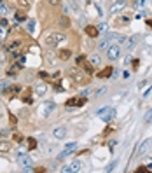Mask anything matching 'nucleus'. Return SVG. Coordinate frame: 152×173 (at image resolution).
<instances>
[{
	"label": "nucleus",
	"mask_w": 152,
	"mask_h": 173,
	"mask_svg": "<svg viewBox=\"0 0 152 173\" xmlns=\"http://www.w3.org/2000/svg\"><path fill=\"white\" fill-rule=\"evenodd\" d=\"M67 133H68L67 126H58V128L53 130V136H54L56 140H63V138H67Z\"/></svg>",
	"instance_id": "obj_8"
},
{
	"label": "nucleus",
	"mask_w": 152,
	"mask_h": 173,
	"mask_svg": "<svg viewBox=\"0 0 152 173\" xmlns=\"http://www.w3.org/2000/svg\"><path fill=\"white\" fill-rule=\"evenodd\" d=\"M16 18H18V19H21V21H23V19H26V16H25V14H16Z\"/></svg>",
	"instance_id": "obj_36"
},
{
	"label": "nucleus",
	"mask_w": 152,
	"mask_h": 173,
	"mask_svg": "<svg viewBox=\"0 0 152 173\" xmlns=\"http://www.w3.org/2000/svg\"><path fill=\"white\" fill-rule=\"evenodd\" d=\"M35 147H37V140H35V138H28V149L33 151Z\"/></svg>",
	"instance_id": "obj_21"
},
{
	"label": "nucleus",
	"mask_w": 152,
	"mask_h": 173,
	"mask_svg": "<svg viewBox=\"0 0 152 173\" xmlns=\"http://www.w3.org/2000/svg\"><path fill=\"white\" fill-rule=\"evenodd\" d=\"M96 117L101 119L103 122H110L115 117V109L110 107V105H107V107H103V109H100V110L96 112Z\"/></svg>",
	"instance_id": "obj_1"
},
{
	"label": "nucleus",
	"mask_w": 152,
	"mask_h": 173,
	"mask_svg": "<svg viewBox=\"0 0 152 173\" xmlns=\"http://www.w3.org/2000/svg\"><path fill=\"white\" fill-rule=\"evenodd\" d=\"M115 168V161L114 163H110V166H109V168H107V172H112V170H114Z\"/></svg>",
	"instance_id": "obj_34"
},
{
	"label": "nucleus",
	"mask_w": 152,
	"mask_h": 173,
	"mask_svg": "<svg viewBox=\"0 0 152 173\" xmlns=\"http://www.w3.org/2000/svg\"><path fill=\"white\" fill-rule=\"evenodd\" d=\"M147 25H149V26L152 28V19H149V21H147Z\"/></svg>",
	"instance_id": "obj_37"
},
{
	"label": "nucleus",
	"mask_w": 152,
	"mask_h": 173,
	"mask_svg": "<svg viewBox=\"0 0 152 173\" xmlns=\"http://www.w3.org/2000/svg\"><path fill=\"white\" fill-rule=\"evenodd\" d=\"M65 149H67L68 152H74V151L77 149V143H75V142H72V143H67V147H65Z\"/></svg>",
	"instance_id": "obj_25"
},
{
	"label": "nucleus",
	"mask_w": 152,
	"mask_h": 173,
	"mask_svg": "<svg viewBox=\"0 0 152 173\" xmlns=\"http://www.w3.org/2000/svg\"><path fill=\"white\" fill-rule=\"evenodd\" d=\"M112 74H114V68H112V67H107V68H103L101 72H98L96 77H98V79H107V77H110Z\"/></svg>",
	"instance_id": "obj_12"
},
{
	"label": "nucleus",
	"mask_w": 152,
	"mask_h": 173,
	"mask_svg": "<svg viewBox=\"0 0 152 173\" xmlns=\"http://www.w3.org/2000/svg\"><path fill=\"white\" fill-rule=\"evenodd\" d=\"M121 7H124V5H121V4H115V5H112V7H110V11H109V12H112V14H114V12H117V11L121 9Z\"/></svg>",
	"instance_id": "obj_27"
},
{
	"label": "nucleus",
	"mask_w": 152,
	"mask_h": 173,
	"mask_svg": "<svg viewBox=\"0 0 152 173\" xmlns=\"http://www.w3.org/2000/svg\"><path fill=\"white\" fill-rule=\"evenodd\" d=\"M65 33H61V32H54V33H51L49 37L46 38V46L47 47H56L58 44H61L63 40H65Z\"/></svg>",
	"instance_id": "obj_2"
},
{
	"label": "nucleus",
	"mask_w": 152,
	"mask_h": 173,
	"mask_svg": "<svg viewBox=\"0 0 152 173\" xmlns=\"http://www.w3.org/2000/svg\"><path fill=\"white\" fill-rule=\"evenodd\" d=\"M79 170H80V161H74V163H70V164L61 168L63 173H72V172H79Z\"/></svg>",
	"instance_id": "obj_9"
},
{
	"label": "nucleus",
	"mask_w": 152,
	"mask_h": 173,
	"mask_svg": "<svg viewBox=\"0 0 152 173\" xmlns=\"http://www.w3.org/2000/svg\"><path fill=\"white\" fill-rule=\"evenodd\" d=\"M28 32H33V21H28Z\"/></svg>",
	"instance_id": "obj_33"
},
{
	"label": "nucleus",
	"mask_w": 152,
	"mask_h": 173,
	"mask_svg": "<svg viewBox=\"0 0 152 173\" xmlns=\"http://www.w3.org/2000/svg\"><path fill=\"white\" fill-rule=\"evenodd\" d=\"M107 58H109L110 61H117V59L121 58V47H119V46H109V49H107Z\"/></svg>",
	"instance_id": "obj_4"
},
{
	"label": "nucleus",
	"mask_w": 152,
	"mask_h": 173,
	"mask_svg": "<svg viewBox=\"0 0 152 173\" xmlns=\"http://www.w3.org/2000/svg\"><path fill=\"white\" fill-rule=\"evenodd\" d=\"M47 2H49L51 5H58V4H59V0H47Z\"/></svg>",
	"instance_id": "obj_35"
},
{
	"label": "nucleus",
	"mask_w": 152,
	"mask_h": 173,
	"mask_svg": "<svg viewBox=\"0 0 152 173\" xmlns=\"http://www.w3.org/2000/svg\"><path fill=\"white\" fill-rule=\"evenodd\" d=\"M0 115H2V107H0Z\"/></svg>",
	"instance_id": "obj_38"
},
{
	"label": "nucleus",
	"mask_w": 152,
	"mask_h": 173,
	"mask_svg": "<svg viewBox=\"0 0 152 173\" xmlns=\"http://www.w3.org/2000/svg\"><path fill=\"white\" fill-rule=\"evenodd\" d=\"M128 23H130V18H124V16L115 21V25H128Z\"/></svg>",
	"instance_id": "obj_26"
},
{
	"label": "nucleus",
	"mask_w": 152,
	"mask_h": 173,
	"mask_svg": "<svg viewBox=\"0 0 152 173\" xmlns=\"http://www.w3.org/2000/svg\"><path fill=\"white\" fill-rule=\"evenodd\" d=\"M59 26H61V28H68V26H70V21H68L67 16H61V18H59Z\"/></svg>",
	"instance_id": "obj_19"
},
{
	"label": "nucleus",
	"mask_w": 152,
	"mask_h": 173,
	"mask_svg": "<svg viewBox=\"0 0 152 173\" xmlns=\"http://www.w3.org/2000/svg\"><path fill=\"white\" fill-rule=\"evenodd\" d=\"M68 154H72V152H68V151H67V149H65V151H63V152L59 154V156H58V159H63V157H67V156H68Z\"/></svg>",
	"instance_id": "obj_29"
},
{
	"label": "nucleus",
	"mask_w": 152,
	"mask_h": 173,
	"mask_svg": "<svg viewBox=\"0 0 152 173\" xmlns=\"http://www.w3.org/2000/svg\"><path fill=\"white\" fill-rule=\"evenodd\" d=\"M136 40H138V37H136V35H135V37H131V38H130V40H128V44H126V47H128V49H131V47H133L135 44H136Z\"/></svg>",
	"instance_id": "obj_22"
},
{
	"label": "nucleus",
	"mask_w": 152,
	"mask_h": 173,
	"mask_svg": "<svg viewBox=\"0 0 152 173\" xmlns=\"http://www.w3.org/2000/svg\"><path fill=\"white\" fill-rule=\"evenodd\" d=\"M84 72L91 75V74H93V65H91V63H84Z\"/></svg>",
	"instance_id": "obj_24"
},
{
	"label": "nucleus",
	"mask_w": 152,
	"mask_h": 173,
	"mask_svg": "<svg viewBox=\"0 0 152 173\" xmlns=\"http://www.w3.org/2000/svg\"><path fill=\"white\" fill-rule=\"evenodd\" d=\"M56 109V103L54 101H44L40 107H38V115H42V117H47V115H51V112Z\"/></svg>",
	"instance_id": "obj_3"
},
{
	"label": "nucleus",
	"mask_w": 152,
	"mask_h": 173,
	"mask_svg": "<svg viewBox=\"0 0 152 173\" xmlns=\"http://www.w3.org/2000/svg\"><path fill=\"white\" fill-rule=\"evenodd\" d=\"M18 161L21 163V166H23L25 170H28V172L32 170V168H30V166H32V159L25 154V151H19L18 152Z\"/></svg>",
	"instance_id": "obj_5"
},
{
	"label": "nucleus",
	"mask_w": 152,
	"mask_h": 173,
	"mask_svg": "<svg viewBox=\"0 0 152 173\" xmlns=\"http://www.w3.org/2000/svg\"><path fill=\"white\" fill-rule=\"evenodd\" d=\"M105 91H107L105 88H100V89H98V91H96V93H95V96H100V95H103Z\"/></svg>",
	"instance_id": "obj_30"
},
{
	"label": "nucleus",
	"mask_w": 152,
	"mask_h": 173,
	"mask_svg": "<svg viewBox=\"0 0 152 173\" xmlns=\"http://www.w3.org/2000/svg\"><path fill=\"white\" fill-rule=\"evenodd\" d=\"M143 121H145V124H151L152 122V109L145 114V117H143Z\"/></svg>",
	"instance_id": "obj_23"
},
{
	"label": "nucleus",
	"mask_w": 152,
	"mask_h": 173,
	"mask_svg": "<svg viewBox=\"0 0 152 173\" xmlns=\"http://www.w3.org/2000/svg\"><path fill=\"white\" fill-rule=\"evenodd\" d=\"M74 2H75V4H77V2H79V0H74Z\"/></svg>",
	"instance_id": "obj_40"
},
{
	"label": "nucleus",
	"mask_w": 152,
	"mask_h": 173,
	"mask_svg": "<svg viewBox=\"0 0 152 173\" xmlns=\"http://www.w3.org/2000/svg\"><path fill=\"white\" fill-rule=\"evenodd\" d=\"M84 30H86V33H88L91 38H96V37H98V33H100V30H98L96 26H91V25H88Z\"/></svg>",
	"instance_id": "obj_14"
},
{
	"label": "nucleus",
	"mask_w": 152,
	"mask_h": 173,
	"mask_svg": "<svg viewBox=\"0 0 152 173\" xmlns=\"http://www.w3.org/2000/svg\"><path fill=\"white\" fill-rule=\"evenodd\" d=\"M58 58H59L61 61H68V59L72 58V51H70V49H61V51L58 53Z\"/></svg>",
	"instance_id": "obj_13"
},
{
	"label": "nucleus",
	"mask_w": 152,
	"mask_h": 173,
	"mask_svg": "<svg viewBox=\"0 0 152 173\" xmlns=\"http://www.w3.org/2000/svg\"><path fill=\"white\" fill-rule=\"evenodd\" d=\"M86 101H88V100H86L84 96H79V98H70V100H67V101H65V107H82Z\"/></svg>",
	"instance_id": "obj_7"
},
{
	"label": "nucleus",
	"mask_w": 152,
	"mask_h": 173,
	"mask_svg": "<svg viewBox=\"0 0 152 173\" xmlns=\"http://www.w3.org/2000/svg\"><path fill=\"white\" fill-rule=\"evenodd\" d=\"M152 147V138H145L140 145H138V149H136V154L138 156H145V154L149 152V149Z\"/></svg>",
	"instance_id": "obj_6"
},
{
	"label": "nucleus",
	"mask_w": 152,
	"mask_h": 173,
	"mask_svg": "<svg viewBox=\"0 0 152 173\" xmlns=\"http://www.w3.org/2000/svg\"><path fill=\"white\" fill-rule=\"evenodd\" d=\"M98 30H100V32H105V30H107V25H105V23H101V25L98 26Z\"/></svg>",
	"instance_id": "obj_31"
},
{
	"label": "nucleus",
	"mask_w": 152,
	"mask_h": 173,
	"mask_svg": "<svg viewBox=\"0 0 152 173\" xmlns=\"http://www.w3.org/2000/svg\"><path fill=\"white\" fill-rule=\"evenodd\" d=\"M16 5H18L19 9H25V11H26V9L30 7V4H28L26 0H16Z\"/></svg>",
	"instance_id": "obj_20"
},
{
	"label": "nucleus",
	"mask_w": 152,
	"mask_h": 173,
	"mask_svg": "<svg viewBox=\"0 0 152 173\" xmlns=\"http://www.w3.org/2000/svg\"><path fill=\"white\" fill-rule=\"evenodd\" d=\"M114 2H115V4H121V5H126L130 0H114Z\"/></svg>",
	"instance_id": "obj_32"
},
{
	"label": "nucleus",
	"mask_w": 152,
	"mask_h": 173,
	"mask_svg": "<svg viewBox=\"0 0 152 173\" xmlns=\"http://www.w3.org/2000/svg\"><path fill=\"white\" fill-rule=\"evenodd\" d=\"M140 2H142V4H143V2H145V0H140Z\"/></svg>",
	"instance_id": "obj_39"
},
{
	"label": "nucleus",
	"mask_w": 152,
	"mask_h": 173,
	"mask_svg": "<svg viewBox=\"0 0 152 173\" xmlns=\"http://www.w3.org/2000/svg\"><path fill=\"white\" fill-rule=\"evenodd\" d=\"M109 42H110V40H109L107 37L101 38V40L98 42V49H100V51H107V49H109Z\"/></svg>",
	"instance_id": "obj_16"
},
{
	"label": "nucleus",
	"mask_w": 152,
	"mask_h": 173,
	"mask_svg": "<svg viewBox=\"0 0 152 173\" xmlns=\"http://www.w3.org/2000/svg\"><path fill=\"white\" fill-rule=\"evenodd\" d=\"M12 138H14V142H23V136H21L19 133H14L12 135Z\"/></svg>",
	"instance_id": "obj_28"
},
{
	"label": "nucleus",
	"mask_w": 152,
	"mask_h": 173,
	"mask_svg": "<svg viewBox=\"0 0 152 173\" xmlns=\"http://www.w3.org/2000/svg\"><path fill=\"white\" fill-rule=\"evenodd\" d=\"M89 63H91L93 67H98V65L101 63V58L98 56V54H91V58H89Z\"/></svg>",
	"instance_id": "obj_18"
},
{
	"label": "nucleus",
	"mask_w": 152,
	"mask_h": 173,
	"mask_svg": "<svg viewBox=\"0 0 152 173\" xmlns=\"http://www.w3.org/2000/svg\"><path fill=\"white\" fill-rule=\"evenodd\" d=\"M12 149V143L7 142V140H0V152H11Z\"/></svg>",
	"instance_id": "obj_15"
},
{
	"label": "nucleus",
	"mask_w": 152,
	"mask_h": 173,
	"mask_svg": "<svg viewBox=\"0 0 152 173\" xmlns=\"http://www.w3.org/2000/svg\"><path fill=\"white\" fill-rule=\"evenodd\" d=\"M19 93V88L18 86H12V88H9L7 91H5V95H7V98H12L14 95H18Z\"/></svg>",
	"instance_id": "obj_17"
},
{
	"label": "nucleus",
	"mask_w": 152,
	"mask_h": 173,
	"mask_svg": "<svg viewBox=\"0 0 152 173\" xmlns=\"http://www.w3.org/2000/svg\"><path fill=\"white\" fill-rule=\"evenodd\" d=\"M33 91H35L37 96H44L47 93V84H46V82H37L35 88H33Z\"/></svg>",
	"instance_id": "obj_10"
},
{
	"label": "nucleus",
	"mask_w": 152,
	"mask_h": 173,
	"mask_svg": "<svg viewBox=\"0 0 152 173\" xmlns=\"http://www.w3.org/2000/svg\"><path fill=\"white\" fill-rule=\"evenodd\" d=\"M23 46V40H19V38H16V40H12V42H9V46H7V49L9 51H12V53H18V49Z\"/></svg>",
	"instance_id": "obj_11"
}]
</instances>
